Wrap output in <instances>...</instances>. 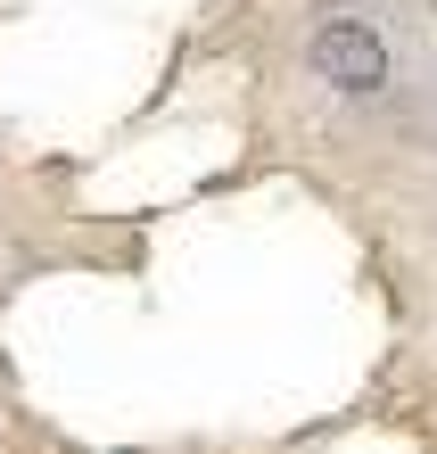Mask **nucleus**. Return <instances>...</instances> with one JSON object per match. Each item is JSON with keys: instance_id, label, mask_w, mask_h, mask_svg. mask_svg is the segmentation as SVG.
Returning <instances> with one entry per match:
<instances>
[{"instance_id": "f257e3e1", "label": "nucleus", "mask_w": 437, "mask_h": 454, "mask_svg": "<svg viewBox=\"0 0 437 454\" xmlns=\"http://www.w3.org/2000/svg\"><path fill=\"white\" fill-rule=\"evenodd\" d=\"M306 67H314L331 91H347V99H379V91H388V42H379L363 17H347V9L314 25Z\"/></svg>"}, {"instance_id": "f03ea898", "label": "nucleus", "mask_w": 437, "mask_h": 454, "mask_svg": "<svg viewBox=\"0 0 437 454\" xmlns=\"http://www.w3.org/2000/svg\"><path fill=\"white\" fill-rule=\"evenodd\" d=\"M331 9H347V0H331Z\"/></svg>"}]
</instances>
